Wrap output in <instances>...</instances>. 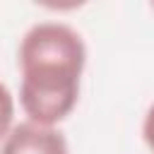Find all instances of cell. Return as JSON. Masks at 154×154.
I'll return each mask as SVG.
<instances>
[{
	"mask_svg": "<svg viewBox=\"0 0 154 154\" xmlns=\"http://www.w3.org/2000/svg\"><path fill=\"white\" fill-rule=\"evenodd\" d=\"M0 154H70L67 137L60 128L19 120L0 142Z\"/></svg>",
	"mask_w": 154,
	"mask_h": 154,
	"instance_id": "obj_3",
	"label": "cell"
},
{
	"mask_svg": "<svg viewBox=\"0 0 154 154\" xmlns=\"http://www.w3.org/2000/svg\"><path fill=\"white\" fill-rule=\"evenodd\" d=\"M152 10H154V5H152Z\"/></svg>",
	"mask_w": 154,
	"mask_h": 154,
	"instance_id": "obj_6",
	"label": "cell"
},
{
	"mask_svg": "<svg viewBox=\"0 0 154 154\" xmlns=\"http://www.w3.org/2000/svg\"><path fill=\"white\" fill-rule=\"evenodd\" d=\"M142 142H144V147L154 154V101L147 106V111H144V116H142Z\"/></svg>",
	"mask_w": 154,
	"mask_h": 154,
	"instance_id": "obj_5",
	"label": "cell"
},
{
	"mask_svg": "<svg viewBox=\"0 0 154 154\" xmlns=\"http://www.w3.org/2000/svg\"><path fill=\"white\" fill-rule=\"evenodd\" d=\"M14 116H17V99L10 91V87L0 82V142L14 128Z\"/></svg>",
	"mask_w": 154,
	"mask_h": 154,
	"instance_id": "obj_4",
	"label": "cell"
},
{
	"mask_svg": "<svg viewBox=\"0 0 154 154\" xmlns=\"http://www.w3.org/2000/svg\"><path fill=\"white\" fill-rule=\"evenodd\" d=\"M79 70L70 67H24L19 70V108L26 120L58 128L79 103Z\"/></svg>",
	"mask_w": 154,
	"mask_h": 154,
	"instance_id": "obj_1",
	"label": "cell"
},
{
	"mask_svg": "<svg viewBox=\"0 0 154 154\" xmlns=\"http://www.w3.org/2000/svg\"><path fill=\"white\" fill-rule=\"evenodd\" d=\"M17 65L24 67H70L84 72L87 43L82 34L58 19L31 24L19 38Z\"/></svg>",
	"mask_w": 154,
	"mask_h": 154,
	"instance_id": "obj_2",
	"label": "cell"
}]
</instances>
